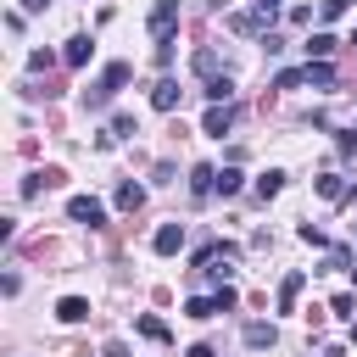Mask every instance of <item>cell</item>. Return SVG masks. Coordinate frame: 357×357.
<instances>
[{
    "label": "cell",
    "mask_w": 357,
    "mask_h": 357,
    "mask_svg": "<svg viewBox=\"0 0 357 357\" xmlns=\"http://www.w3.org/2000/svg\"><path fill=\"white\" fill-rule=\"evenodd\" d=\"M89 56H95V45H89V33H73V39H67V50H61V61H67V67H84Z\"/></svg>",
    "instance_id": "9"
},
{
    "label": "cell",
    "mask_w": 357,
    "mask_h": 357,
    "mask_svg": "<svg viewBox=\"0 0 357 357\" xmlns=\"http://www.w3.org/2000/svg\"><path fill=\"white\" fill-rule=\"evenodd\" d=\"M173 28H178V0H156V11H151V39L162 45V39H173Z\"/></svg>",
    "instance_id": "3"
},
{
    "label": "cell",
    "mask_w": 357,
    "mask_h": 357,
    "mask_svg": "<svg viewBox=\"0 0 357 357\" xmlns=\"http://www.w3.org/2000/svg\"><path fill=\"white\" fill-rule=\"evenodd\" d=\"M273 340H279L273 324H245V346H251V351H262V346H273Z\"/></svg>",
    "instance_id": "15"
},
{
    "label": "cell",
    "mask_w": 357,
    "mask_h": 357,
    "mask_svg": "<svg viewBox=\"0 0 357 357\" xmlns=\"http://www.w3.org/2000/svg\"><path fill=\"white\" fill-rule=\"evenodd\" d=\"M318 11H324V17H346V11H351V0H324Z\"/></svg>",
    "instance_id": "28"
},
{
    "label": "cell",
    "mask_w": 357,
    "mask_h": 357,
    "mask_svg": "<svg viewBox=\"0 0 357 357\" xmlns=\"http://www.w3.org/2000/svg\"><path fill=\"white\" fill-rule=\"evenodd\" d=\"M307 84H312V89H329V84H335V67H329V61H307Z\"/></svg>",
    "instance_id": "18"
},
{
    "label": "cell",
    "mask_w": 357,
    "mask_h": 357,
    "mask_svg": "<svg viewBox=\"0 0 357 357\" xmlns=\"http://www.w3.org/2000/svg\"><path fill=\"white\" fill-rule=\"evenodd\" d=\"M279 190H284V173H279V167H268V173L257 178V195H262V201H273Z\"/></svg>",
    "instance_id": "19"
},
{
    "label": "cell",
    "mask_w": 357,
    "mask_h": 357,
    "mask_svg": "<svg viewBox=\"0 0 357 357\" xmlns=\"http://www.w3.org/2000/svg\"><path fill=\"white\" fill-rule=\"evenodd\" d=\"M178 100H184L178 78H156V89H151V106H156V112H178Z\"/></svg>",
    "instance_id": "5"
},
{
    "label": "cell",
    "mask_w": 357,
    "mask_h": 357,
    "mask_svg": "<svg viewBox=\"0 0 357 357\" xmlns=\"http://www.w3.org/2000/svg\"><path fill=\"white\" fill-rule=\"evenodd\" d=\"M45 6H50V0H22V11H45Z\"/></svg>",
    "instance_id": "30"
},
{
    "label": "cell",
    "mask_w": 357,
    "mask_h": 357,
    "mask_svg": "<svg viewBox=\"0 0 357 357\" xmlns=\"http://www.w3.org/2000/svg\"><path fill=\"white\" fill-rule=\"evenodd\" d=\"M223 28H229V33H240V39H262V33H268V22H262L257 11H229V17H223Z\"/></svg>",
    "instance_id": "4"
},
{
    "label": "cell",
    "mask_w": 357,
    "mask_h": 357,
    "mask_svg": "<svg viewBox=\"0 0 357 357\" xmlns=\"http://www.w3.org/2000/svg\"><path fill=\"white\" fill-rule=\"evenodd\" d=\"M346 273H351V284H357V268H346Z\"/></svg>",
    "instance_id": "32"
},
{
    "label": "cell",
    "mask_w": 357,
    "mask_h": 357,
    "mask_svg": "<svg viewBox=\"0 0 357 357\" xmlns=\"http://www.w3.org/2000/svg\"><path fill=\"white\" fill-rule=\"evenodd\" d=\"M56 318H61V324H84V318H89V301H84V296H61V301H56Z\"/></svg>",
    "instance_id": "10"
},
{
    "label": "cell",
    "mask_w": 357,
    "mask_h": 357,
    "mask_svg": "<svg viewBox=\"0 0 357 357\" xmlns=\"http://www.w3.org/2000/svg\"><path fill=\"white\" fill-rule=\"evenodd\" d=\"M128 78H134V67H128V61H112V67L100 73V84H89L84 106H89V112H100V106H106V100H112V95H117V89L128 84Z\"/></svg>",
    "instance_id": "1"
},
{
    "label": "cell",
    "mask_w": 357,
    "mask_h": 357,
    "mask_svg": "<svg viewBox=\"0 0 357 357\" xmlns=\"http://www.w3.org/2000/svg\"><path fill=\"white\" fill-rule=\"evenodd\" d=\"M201 128H206L212 139H223V134L234 128V106H206V117H201Z\"/></svg>",
    "instance_id": "7"
},
{
    "label": "cell",
    "mask_w": 357,
    "mask_h": 357,
    "mask_svg": "<svg viewBox=\"0 0 357 357\" xmlns=\"http://www.w3.org/2000/svg\"><path fill=\"white\" fill-rule=\"evenodd\" d=\"M151 245H156V257H173V251H184V223H162V229L151 234Z\"/></svg>",
    "instance_id": "6"
},
{
    "label": "cell",
    "mask_w": 357,
    "mask_h": 357,
    "mask_svg": "<svg viewBox=\"0 0 357 357\" xmlns=\"http://www.w3.org/2000/svg\"><path fill=\"white\" fill-rule=\"evenodd\" d=\"M184 357H218V346H212V340H195V346H190Z\"/></svg>",
    "instance_id": "29"
},
{
    "label": "cell",
    "mask_w": 357,
    "mask_h": 357,
    "mask_svg": "<svg viewBox=\"0 0 357 357\" xmlns=\"http://www.w3.org/2000/svg\"><path fill=\"white\" fill-rule=\"evenodd\" d=\"M301 84H307V67H290V73L273 78V89H301Z\"/></svg>",
    "instance_id": "24"
},
{
    "label": "cell",
    "mask_w": 357,
    "mask_h": 357,
    "mask_svg": "<svg viewBox=\"0 0 357 357\" xmlns=\"http://www.w3.org/2000/svg\"><path fill=\"white\" fill-rule=\"evenodd\" d=\"M296 234H301V240H307V245H329V234H324V229H318V223H301V229H296Z\"/></svg>",
    "instance_id": "25"
},
{
    "label": "cell",
    "mask_w": 357,
    "mask_h": 357,
    "mask_svg": "<svg viewBox=\"0 0 357 357\" xmlns=\"http://www.w3.org/2000/svg\"><path fill=\"white\" fill-rule=\"evenodd\" d=\"M346 45H351V50H357V28H351V39H346Z\"/></svg>",
    "instance_id": "31"
},
{
    "label": "cell",
    "mask_w": 357,
    "mask_h": 357,
    "mask_svg": "<svg viewBox=\"0 0 357 357\" xmlns=\"http://www.w3.org/2000/svg\"><path fill=\"white\" fill-rule=\"evenodd\" d=\"M201 95H206L212 106H229V95H234V78H229V73H223V78H206V89H201Z\"/></svg>",
    "instance_id": "12"
},
{
    "label": "cell",
    "mask_w": 357,
    "mask_h": 357,
    "mask_svg": "<svg viewBox=\"0 0 357 357\" xmlns=\"http://www.w3.org/2000/svg\"><path fill=\"white\" fill-rule=\"evenodd\" d=\"M329 268H351V245H329Z\"/></svg>",
    "instance_id": "26"
},
{
    "label": "cell",
    "mask_w": 357,
    "mask_h": 357,
    "mask_svg": "<svg viewBox=\"0 0 357 357\" xmlns=\"http://www.w3.org/2000/svg\"><path fill=\"white\" fill-rule=\"evenodd\" d=\"M117 206H123V212H139V206H145V184H134V178L117 184Z\"/></svg>",
    "instance_id": "13"
},
{
    "label": "cell",
    "mask_w": 357,
    "mask_h": 357,
    "mask_svg": "<svg viewBox=\"0 0 357 357\" xmlns=\"http://www.w3.org/2000/svg\"><path fill=\"white\" fill-rule=\"evenodd\" d=\"M128 134H134V112H112V123H106L100 145H112V139H128Z\"/></svg>",
    "instance_id": "11"
},
{
    "label": "cell",
    "mask_w": 357,
    "mask_h": 357,
    "mask_svg": "<svg viewBox=\"0 0 357 357\" xmlns=\"http://www.w3.org/2000/svg\"><path fill=\"white\" fill-rule=\"evenodd\" d=\"M195 73L201 78H218V50H195Z\"/></svg>",
    "instance_id": "23"
},
{
    "label": "cell",
    "mask_w": 357,
    "mask_h": 357,
    "mask_svg": "<svg viewBox=\"0 0 357 357\" xmlns=\"http://www.w3.org/2000/svg\"><path fill=\"white\" fill-rule=\"evenodd\" d=\"M134 329H139L145 340H156V346H167V324H162V318H139Z\"/></svg>",
    "instance_id": "21"
},
{
    "label": "cell",
    "mask_w": 357,
    "mask_h": 357,
    "mask_svg": "<svg viewBox=\"0 0 357 357\" xmlns=\"http://www.w3.org/2000/svg\"><path fill=\"white\" fill-rule=\"evenodd\" d=\"M184 312H190V318H212V312H223V307H218V296H190Z\"/></svg>",
    "instance_id": "20"
},
{
    "label": "cell",
    "mask_w": 357,
    "mask_h": 357,
    "mask_svg": "<svg viewBox=\"0 0 357 357\" xmlns=\"http://www.w3.org/2000/svg\"><path fill=\"white\" fill-rule=\"evenodd\" d=\"M67 218H73V223H89V229H100V223H106V206H100L95 195H73V201H67Z\"/></svg>",
    "instance_id": "2"
},
{
    "label": "cell",
    "mask_w": 357,
    "mask_h": 357,
    "mask_svg": "<svg viewBox=\"0 0 357 357\" xmlns=\"http://www.w3.org/2000/svg\"><path fill=\"white\" fill-rule=\"evenodd\" d=\"M329 312H335V318H357V312H351V296H346V290H340V296L329 301Z\"/></svg>",
    "instance_id": "27"
},
{
    "label": "cell",
    "mask_w": 357,
    "mask_h": 357,
    "mask_svg": "<svg viewBox=\"0 0 357 357\" xmlns=\"http://www.w3.org/2000/svg\"><path fill=\"white\" fill-rule=\"evenodd\" d=\"M329 56H335V39L329 33H312L307 39V61H329Z\"/></svg>",
    "instance_id": "17"
},
{
    "label": "cell",
    "mask_w": 357,
    "mask_h": 357,
    "mask_svg": "<svg viewBox=\"0 0 357 357\" xmlns=\"http://www.w3.org/2000/svg\"><path fill=\"white\" fill-rule=\"evenodd\" d=\"M190 195H195V201H212V195H218V167H195V173H190Z\"/></svg>",
    "instance_id": "8"
},
{
    "label": "cell",
    "mask_w": 357,
    "mask_h": 357,
    "mask_svg": "<svg viewBox=\"0 0 357 357\" xmlns=\"http://www.w3.org/2000/svg\"><path fill=\"white\" fill-rule=\"evenodd\" d=\"M240 184H245L240 167H223V173H218V195H240Z\"/></svg>",
    "instance_id": "22"
},
{
    "label": "cell",
    "mask_w": 357,
    "mask_h": 357,
    "mask_svg": "<svg viewBox=\"0 0 357 357\" xmlns=\"http://www.w3.org/2000/svg\"><path fill=\"white\" fill-rule=\"evenodd\" d=\"M301 284H307V273H284V284H279V312H290V307H296Z\"/></svg>",
    "instance_id": "14"
},
{
    "label": "cell",
    "mask_w": 357,
    "mask_h": 357,
    "mask_svg": "<svg viewBox=\"0 0 357 357\" xmlns=\"http://www.w3.org/2000/svg\"><path fill=\"white\" fill-rule=\"evenodd\" d=\"M346 190H351V184H346L340 173H324V178H318V195H324V201H346Z\"/></svg>",
    "instance_id": "16"
}]
</instances>
